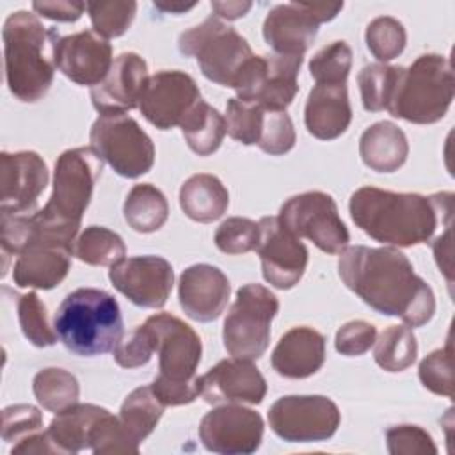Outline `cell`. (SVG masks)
Masks as SVG:
<instances>
[{
    "mask_svg": "<svg viewBox=\"0 0 455 455\" xmlns=\"http://www.w3.org/2000/svg\"><path fill=\"white\" fill-rule=\"evenodd\" d=\"M338 272L364 304L380 315L402 318L407 327H421L435 313L432 288L414 274L407 256L393 247H345Z\"/></svg>",
    "mask_w": 455,
    "mask_h": 455,
    "instance_id": "6da1fadb",
    "label": "cell"
},
{
    "mask_svg": "<svg viewBox=\"0 0 455 455\" xmlns=\"http://www.w3.org/2000/svg\"><path fill=\"white\" fill-rule=\"evenodd\" d=\"M348 210L355 226L370 238L387 245L411 247L427 243L439 222L441 226L451 224L453 194L441 192L425 197L361 187L352 194Z\"/></svg>",
    "mask_w": 455,
    "mask_h": 455,
    "instance_id": "7a4b0ae2",
    "label": "cell"
},
{
    "mask_svg": "<svg viewBox=\"0 0 455 455\" xmlns=\"http://www.w3.org/2000/svg\"><path fill=\"white\" fill-rule=\"evenodd\" d=\"M2 37L9 91L25 103L41 100L53 82V46L59 34L46 28L36 14L16 11L7 16Z\"/></svg>",
    "mask_w": 455,
    "mask_h": 455,
    "instance_id": "3957f363",
    "label": "cell"
},
{
    "mask_svg": "<svg viewBox=\"0 0 455 455\" xmlns=\"http://www.w3.org/2000/svg\"><path fill=\"white\" fill-rule=\"evenodd\" d=\"M60 343L82 357L114 352L123 339V316L117 300L98 288H78L66 295L55 318Z\"/></svg>",
    "mask_w": 455,
    "mask_h": 455,
    "instance_id": "277c9868",
    "label": "cell"
},
{
    "mask_svg": "<svg viewBox=\"0 0 455 455\" xmlns=\"http://www.w3.org/2000/svg\"><path fill=\"white\" fill-rule=\"evenodd\" d=\"M455 92L451 64L437 53L419 55L398 75L387 110L393 117L416 124H430L444 117Z\"/></svg>",
    "mask_w": 455,
    "mask_h": 455,
    "instance_id": "5b68a950",
    "label": "cell"
},
{
    "mask_svg": "<svg viewBox=\"0 0 455 455\" xmlns=\"http://www.w3.org/2000/svg\"><path fill=\"white\" fill-rule=\"evenodd\" d=\"M178 48L185 57L197 59L208 80L233 89L254 57L247 39L213 14L201 25L181 32Z\"/></svg>",
    "mask_w": 455,
    "mask_h": 455,
    "instance_id": "8992f818",
    "label": "cell"
},
{
    "mask_svg": "<svg viewBox=\"0 0 455 455\" xmlns=\"http://www.w3.org/2000/svg\"><path fill=\"white\" fill-rule=\"evenodd\" d=\"M279 309L277 297L261 284H245L236 291L222 329L226 350L238 359L254 361L270 343V323Z\"/></svg>",
    "mask_w": 455,
    "mask_h": 455,
    "instance_id": "52a82bcc",
    "label": "cell"
},
{
    "mask_svg": "<svg viewBox=\"0 0 455 455\" xmlns=\"http://www.w3.org/2000/svg\"><path fill=\"white\" fill-rule=\"evenodd\" d=\"M89 140L92 151L119 176L139 178L153 167V140L126 114H100L92 123Z\"/></svg>",
    "mask_w": 455,
    "mask_h": 455,
    "instance_id": "ba28073f",
    "label": "cell"
},
{
    "mask_svg": "<svg viewBox=\"0 0 455 455\" xmlns=\"http://www.w3.org/2000/svg\"><path fill=\"white\" fill-rule=\"evenodd\" d=\"M281 224L299 238H307L327 254L341 252L350 240L334 199L325 192H304L290 197L279 210Z\"/></svg>",
    "mask_w": 455,
    "mask_h": 455,
    "instance_id": "9c48e42d",
    "label": "cell"
},
{
    "mask_svg": "<svg viewBox=\"0 0 455 455\" xmlns=\"http://www.w3.org/2000/svg\"><path fill=\"white\" fill-rule=\"evenodd\" d=\"M341 421L336 403L322 395L283 396L268 411L270 428L288 443H318L334 435Z\"/></svg>",
    "mask_w": 455,
    "mask_h": 455,
    "instance_id": "30bf717a",
    "label": "cell"
},
{
    "mask_svg": "<svg viewBox=\"0 0 455 455\" xmlns=\"http://www.w3.org/2000/svg\"><path fill=\"white\" fill-rule=\"evenodd\" d=\"M302 55H254L238 78L235 91L242 101L272 110H286L299 91Z\"/></svg>",
    "mask_w": 455,
    "mask_h": 455,
    "instance_id": "8fae6325",
    "label": "cell"
},
{
    "mask_svg": "<svg viewBox=\"0 0 455 455\" xmlns=\"http://www.w3.org/2000/svg\"><path fill=\"white\" fill-rule=\"evenodd\" d=\"M343 4H279L263 21V37L279 55H304L313 44L320 23L331 21Z\"/></svg>",
    "mask_w": 455,
    "mask_h": 455,
    "instance_id": "7c38bea8",
    "label": "cell"
},
{
    "mask_svg": "<svg viewBox=\"0 0 455 455\" xmlns=\"http://www.w3.org/2000/svg\"><path fill=\"white\" fill-rule=\"evenodd\" d=\"M155 339L160 373L158 379L171 382H192L199 379L196 368L201 361V339L196 331L169 313H158L144 322Z\"/></svg>",
    "mask_w": 455,
    "mask_h": 455,
    "instance_id": "4fadbf2b",
    "label": "cell"
},
{
    "mask_svg": "<svg viewBox=\"0 0 455 455\" xmlns=\"http://www.w3.org/2000/svg\"><path fill=\"white\" fill-rule=\"evenodd\" d=\"M261 437V416L252 409L235 403L215 407L199 423L203 446L220 455H249L259 448Z\"/></svg>",
    "mask_w": 455,
    "mask_h": 455,
    "instance_id": "5bb4252c",
    "label": "cell"
},
{
    "mask_svg": "<svg viewBox=\"0 0 455 455\" xmlns=\"http://www.w3.org/2000/svg\"><path fill=\"white\" fill-rule=\"evenodd\" d=\"M201 100L196 80L178 69L148 76L139 100L142 116L158 130L180 126L187 112Z\"/></svg>",
    "mask_w": 455,
    "mask_h": 455,
    "instance_id": "9a60e30c",
    "label": "cell"
},
{
    "mask_svg": "<svg viewBox=\"0 0 455 455\" xmlns=\"http://www.w3.org/2000/svg\"><path fill=\"white\" fill-rule=\"evenodd\" d=\"M258 254L267 283L279 290L293 288L304 275L307 265V249L288 231L277 217H263L259 222Z\"/></svg>",
    "mask_w": 455,
    "mask_h": 455,
    "instance_id": "2e32d148",
    "label": "cell"
},
{
    "mask_svg": "<svg viewBox=\"0 0 455 455\" xmlns=\"http://www.w3.org/2000/svg\"><path fill=\"white\" fill-rule=\"evenodd\" d=\"M108 279L135 306L162 307L171 295L174 272L165 258L149 254L124 258L112 265Z\"/></svg>",
    "mask_w": 455,
    "mask_h": 455,
    "instance_id": "e0dca14e",
    "label": "cell"
},
{
    "mask_svg": "<svg viewBox=\"0 0 455 455\" xmlns=\"http://www.w3.org/2000/svg\"><path fill=\"white\" fill-rule=\"evenodd\" d=\"M48 185L44 160L34 151L0 155V212L21 215L30 212Z\"/></svg>",
    "mask_w": 455,
    "mask_h": 455,
    "instance_id": "ac0fdd59",
    "label": "cell"
},
{
    "mask_svg": "<svg viewBox=\"0 0 455 455\" xmlns=\"http://www.w3.org/2000/svg\"><path fill=\"white\" fill-rule=\"evenodd\" d=\"M53 60L59 71L78 85H98L110 71L112 46L92 30L57 37Z\"/></svg>",
    "mask_w": 455,
    "mask_h": 455,
    "instance_id": "d6986e66",
    "label": "cell"
},
{
    "mask_svg": "<svg viewBox=\"0 0 455 455\" xmlns=\"http://www.w3.org/2000/svg\"><path fill=\"white\" fill-rule=\"evenodd\" d=\"M201 395L208 403H261L267 382L247 359H224L201 377Z\"/></svg>",
    "mask_w": 455,
    "mask_h": 455,
    "instance_id": "ffe728a7",
    "label": "cell"
},
{
    "mask_svg": "<svg viewBox=\"0 0 455 455\" xmlns=\"http://www.w3.org/2000/svg\"><path fill=\"white\" fill-rule=\"evenodd\" d=\"M231 286L222 270L197 263L183 270L178 283V299L185 315L196 322H212L228 306Z\"/></svg>",
    "mask_w": 455,
    "mask_h": 455,
    "instance_id": "44dd1931",
    "label": "cell"
},
{
    "mask_svg": "<svg viewBox=\"0 0 455 455\" xmlns=\"http://www.w3.org/2000/svg\"><path fill=\"white\" fill-rule=\"evenodd\" d=\"M148 80L146 60L133 53H121L108 75L91 89V100L100 114H124L139 107Z\"/></svg>",
    "mask_w": 455,
    "mask_h": 455,
    "instance_id": "7402d4cb",
    "label": "cell"
},
{
    "mask_svg": "<svg viewBox=\"0 0 455 455\" xmlns=\"http://www.w3.org/2000/svg\"><path fill=\"white\" fill-rule=\"evenodd\" d=\"M352 121L347 84H316L306 101L304 123L320 140H332L347 132Z\"/></svg>",
    "mask_w": 455,
    "mask_h": 455,
    "instance_id": "603a6c76",
    "label": "cell"
},
{
    "mask_svg": "<svg viewBox=\"0 0 455 455\" xmlns=\"http://www.w3.org/2000/svg\"><path fill=\"white\" fill-rule=\"evenodd\" d=\"M325 361V338L311 327L290 329L272 352V368L288 379H306Z\"/></svg>",
    "mask_w": 455,
    "mask_h": 455,
    "instance_id": "cb8c5ba5",
    "label": "cell"
},
{
    "mask_svg": "<svg viewBox=\"0 0 455 455\" xmlns=\"http://www.w3.org/2000/svg\"><path fill=\"white\" fill-rule=\"evenodd\" d=\"M71 251L53 245H32L18 254L12 279L20 288L52 290L64 281L71 265Z\"/></svg>",
    "mask_w": 455,
    "mask_h": 455,
    "instance_id": "d4e9b609",
    "label": "cell"
},
{
    "mask_svg": "<svg viewBox=\"0 0 455 455\" xmlns=\"http://www.w3.org/2000/svg\"><path fill=\"white\" fill-rule=\"evenodd\" d=\"M359 155L370 169L377 172H393L407 160L409 144L405 133L396 124L379 121L361 135Z\"/></svg>",
    "mask_w": 455,
    "mask_h": 455,
    "instance_id": "484cf974",
    "label": "cell"
},
{
    "mask_svg": "<svg viewBox=\"0 0 455 455\" xmlns=\"http://www.w3.org/2000/svg\"><path fill=\"white\" fill-rule=\"evenodd\" d=\"M180 206L196 222H213L229 206V192L213 174H194L180 188Z\"/></svg>",
    "mask_w": 455,
    "mask_h": 455,
    "instance_id": "4316f807",
    "label": "cell"
},
{
    "mask_svg": "<svg viewBox=\"0 0 455 455\" xmlns=\"http://www.w3.org/2000/svg\"><path fill=\"white\" fill-rule=\"evenodd\" d=\"M105 412L107 409L92 403H75L57 412L46 432L60 453H78L91 448V430Z\"/></svg>",
    "mask_w": 455,
    "mask_h": 455,
    "instance_id": "83f0119b",
    "label": "cell"
},
{
    "mask_svg": "<svg viewBox=\"0 0 455 455\" xmlns=\"http://www.w3.org/2000/svg\"><path fill=\"white\" fill-rule=\"evenodd\" d=\"M181 133L188 148L199 156L215 153L226 135V119L217 108L199 100L181 119Z\"/></svg>",
    "mask_w": 455,
    "mask_h": 455,
    "instance_id": "f1b7e54d",
    "label": "cell"
},
{
    "mask_svg": "<svg viewBox=\"0 0 455 455\" xmlns=\"http://www.w3.org/2000/svg\"><path fill=\"white\" fill-rule=\"evenodd\" d=\"M124 220L137 233L158 231L169 215V204L165 196L149 183L135 185L123 206Z\"/></svg>",
    "mask_w": 455,
    "mask_h": 455,
    "instance_id": "f546056e",
    "label": "cell"
},
{
    "mask_svg": "<svg viewBox=\"0 0 455 455\" xmlns=\"http://www.w3.org/2000/svg\"><path fill=\"white\" fill-rule=\"evenodd\" d=\"M164 403L156 398V395L149 386H142L133 389L123 402L119 411V421L126 434L135 441H144L156 423L162 418Z\"/></svg>",
    "mask_w": 455,
    "mask_h": 455,
    "instance_id": "4dcf8cb0",
    "label": "cell"
},
{
    "mask_svg": "<svg viewBox=\"0 0 455 455\" xmlns=\"http://www.w3.org/2000/svg\"><path fill=\"white\" fill-rule=\"evenodd\" d=\"M73 254L87 265L112 267L124 259L126 247L117 233L101 226H89L75 240Z\"/></svg>",
    "mask_w": 455,
    "mask_h": 455,
    "instance_id": "1f68e13d",
    "label": "cell"
},
{
    "mask_svg": "<svg viewBox=\"0 0 455 455\" xmlns=\"http://www.w3.org/2000/svg\"><path fill=\"white\" fill-rule=\"evenodd\" d=\"M418 343L407 325H391L375 339V363L386 371H402L416 361Z\"/></svg>",
    "mask_w": 455,
    "mask_h": 455,
    "instance_id": "d6a6232c",
    "label": "cell"
},
{
    "mask_svg": "<svg viewBox=\"0 0 455 455\" xmlns=\"http://www.w3.org/2000/svg\"><path fill=\"white\" fill-rule=\"evenodd\" d=\"M37 402L52 412H60L78 402L80 387L75 375L62 368H44L32 382Z\"/></svg>",
    "mask_w": 455,
    "mask_h": 455,
    "instance_id": "836d02e7",
    "label": "cell"
},
{
    "mask_svg": "<svg viewBox=\"0 0 455 455\" xmlns=\"http://www.w3.org/2000/svg\"><path fill=\"white\" fill-rule=\"evenodd\" d=\"M398 75V66L386 64H368L357 75V84L361 91L363 107L368 112H380L387 108L391 100L395 82Z\"/></svg>",
    "mask_w": 455,
    "mask_h": 455,
    "instance_id": "e575fe53",
    "label": "cell"
},
{
    "mask_svg": "<svg viewBox=\"0 0 455 455\" xmlns=\"http://www.w3.org/2000/svg\"><path fill=\"white\" fill-rule=\"evenodd\" d=\"M265 107L231 98L226 105V132L231 139L245 144L258 146L263 128Z\"/></svg>",
    "mask_w": 455,
    "mask_h": 455,
    "instance_id": "d590c367",
    "label": "cell"
},
{
    "mask_svg": "<svg viewBox=\"0 0 455 455\" xmlns=\"http://www.w3.org/2000/svg\"><path fill=\"white\" fill-rule=\"evenodd\" d=\"M364 39L371 55L380 62H387L403 52L407 34L398 20L391 16H380L370 21Z\"/></svg>",
    "mask_w": 455,
    "mask_h": 455,
    "instance_id": "8d00e7d4",
    "label": "cell"
},
{
    "mask_svg": "<svg viewBox=\"0 0 455 455\" xmlns=\"http://www.w3.org/2000/svg\"><path fill=\"white\" fill-rule=\"evenodd\" d=\"M135 2H87V12L98 36L110 39L123 36L135 18Z\"/></svg>",
    "mask_w": 455,
    "mask_h": 455,
    "instance_id": "74e56055",
    "label": "cell"
},
{
    "mask_svg": "<svg viewBox=\"0 0 455 455\" xmlns=\"http://www.w3.org/2000/svg\"><path fill=\"white\" fill-rule=\"evenodd\" d=\"M18 320L25 338L36 347H50L57 341V332L50 327L46 306L36 291H28L18 300Z\"/></svg>",
    "mask_w": 455,
    "mask_h": 455,
    "instance_id": "f35d334b",
    "label": "cell"
},
{
    "mask_svg": "<svg viewBox=\"0 0 455 455\" xmlns=\"http://www.w3.org/2000/svg\"><path fill=\"white\" fill-rule=\"evenodd\" d=\"M352 68V50L345 41L323 46L309 62V73L316 84H347Z\"/></svg>",
    "mask_w": 455,
    "mask_h": 455,
    "instance_id": "ab89813d",
    "label": "cell"
},
{
    "mask_svg": "<svg viewBox=\"0 0 455 455\" xmlns=\"http://www.w3.org/2000/svg\"><path fill=\"white\" fill-rule=\"evenodd\" d=\"M91 450L96 455L103 453H137L139 443H135L123 428L119 418L108 411L98 418L91 430Z\"/></svg>",
    "mask_w": 455,
    "mask_h": 455,
    "instance_id": "60d3db41",
    "label": "cell"
},
{
    "mask_svg": "<svg viewBox=\"0 0 455 455\" xmlns=\"http://www.w3.org/2000/svg\"><path fill=\"white\" fill-rule=\"evenodd\" d=\"M259 242V226L245 217H229L215 231V245L226 254L254 251Z\"/></svg>",
    "mask_w": 455,
    "mask_h": 455,
    "instance_id": "b9f144b4",
    "label": "cell"
},
{
    "mask_svg": "<svg viewBox=\"0 0 455 455\" xmlns=\"http://www.w3.org/2000/svg\"><path fill=\"white\" fill-rule=\"evenodd\" d=\"M421 384L435 393L451 398L453 396V368H451V343L448 341L444 348L434 350L419 364Z\"/></svg>",
    "mask_w": 455,
    "mask_h": 455,
    "instance_id": "7bdbcfd3",
    "label": "cell"
},
{
    "mask_svg": "<svg viewBox=\"0 0 455 455\" xmlns=\"http://www.w3.org/2000/svg\"><path fill=\"white\" fill-rule=\"evenodd\" d=\"M295 146V128L286 110L265 108L258 148L268 155H284Z\"/></svg>",
    "mask_w": 455,
    "mask_h": 455,
    "instance_id": "ee69618b",
    "label": "cell"
},
{
    "mask_svg": "<svg viewBox=\"0 0 455 455\" xmlns=\"http://www.w3.org/2000/svg\"><path fill=\"white\" fill-rule=\"evenodd\" d=\"M155 352V339L146 323L135 327L114 348V359L123 368H137L149 363Z\"/></svg>",
    "mask_w": 455,
    "mask_h": 455,
    "instance_id": "f6af8a7d",
    "label": "cell"
},
{
    "mask_svg": "<svg viewBox=\"0 0 455 455\" xmlns=\"http://www.w3.org/2000/svg\"><path fill=\"white\" fill-rule=\"evenodd\" d=\"M387 451L393 455H425L437 453V448L423 428L416 425H398L386 432Z\"/></svg>",
    "mask_w": 455,
    "mask_h": 455,
    "instance_id": "bcb514c9",
    "label": "cell"
},
{
    "mask_svg": "<svg viewBox=\"0 0 455 455\" xmlns=\"http://www.w3.org/2000/svg\"><path fill=\"white\" fill-rule=\"evenodd\" d=\"M43 416L34 405H9L2 411V437L4 441H21L23 437L39 432Z\"/></svg>",
    "mask_w": 455,
    "mask_h": 455,
    "instance_id": "7dc6e473",
    "label": "cell"
},
{
    "mask_svg": "<svg viewBox=\"0 0 455 455\" xmlns=\"http://www.w3.org/2000/svg\"><path fill=\"white\" fill-rule=\"evenodd\" d=\"M375 336L377 331L371 323L364 320H352L339 327V331L336 332L334 345L339 354L354 357L370 350V347L375 343Z\"/></svg>",
    "mask_w": 455,
    "mask_h": 455,
    "instance_id": "c3c4849f",
    "label": "cell"
},
{
    "mask_svg": "<svg viewBox=\"0 0 455 455\" xmlns=\"http://www.w3.org/2000/svg\"><path fill=\"white\" fill-rule=\"evenodd\" d=\"M151 389L164 405H185L201 395V377L192 382H171L155 377Z\"/></svg>",
    "mask_w": 455,
    "mask_h": 455,
    "instance_id": "681fc988",
    "label": "cell"
},
{
    "mask_svg": "<svg viewBox=\"0 0 455 455\" xmlns=\"http://www.w3.org/2000/svg\"><path fill=\"white\" fill-rule=\"evenodd\" d=\"M32 9L39 16L53 21H76L87 9V4L69 0H39L32 2Z\"/></svg>",
    "mask_w": 455,
    "mask_h": 455,
    "instance_id": "f907efd6",
    "label": "cell"
},
{
    "mask_svg": "<svg viewBox=\"0 0 455 455\" xmlns=\"http://www.w3.org/2000/svg\"><path fill=\"white\" fill-rule=\"evenodd\" d=\"M11 453H60V450L55 446L48 432H36L18 441V444L12 446Z\"/></svg>",
    "mask_w": 455,
    "mask_h": 455,
    "instance_id": "816d5d0a",
    "label": "cell"
},
{
    "mask_svg": "<svg viewBox=\"0 0 455 455\" xmlns=\"http://www.w3.org/2000/svg\"><path fill=\"white\" fill-rule=\"evenodd\" d=\"M451 226L444 228V233L435 238L434 242V256L437 267L444 272L448 283H451Z\"/></svg>",
    "mask_w": 455,
    "mask_h": 455,
    "instance_id": "f5cc1de1",
    "label": "cell"
},
{
    "mask_svg": "<svg viewBox=\"0 0 455 455\" xmlns=\"http://www.w3.org/2000/svg\"><path fill=\"white\" fill-rule=\"evenodd\" d=\"M252 7L251 2H212V9L215 16L219 18H228V20H238L247 14V11Z\"/></svg>",
    "mask_w": 455,
    "mask_h": 455,
    "instance_id": "db71d44e",
    "label": "cell"
},
{
    "mask_svg": "<svg viewBox=\"0 0 455 455\" xmlns=\"http://www.w3.org/2000/svg\"><path fill=\"white\" fill-rule=\"evenodd\" d=\"M155 7L164 11V12H185V11H190L192 7H196V4H164V2H155Z\"/></svg>",
    "mask_w": 455,
    "mask_h": 455,
    "instance_id": "11a10c76",
    "label": "cell"
}]
</instances>
